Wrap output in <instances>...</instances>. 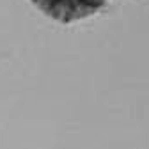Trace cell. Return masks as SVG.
<instances>
[{"instance_id":"obj_1","label":"cell","mask_w":149,"mask_h":149,"mask_svg":"<svg viewBox=\"0 0 149 149\" xmlns=\"http://www.w3.org/2000/svg\"><path fill=\"white\" fill-rule=\"evenodd\" d=\"M32 6L59 23H74L100 13L108 0H30Z\"/></svg>"}]
</instances>
